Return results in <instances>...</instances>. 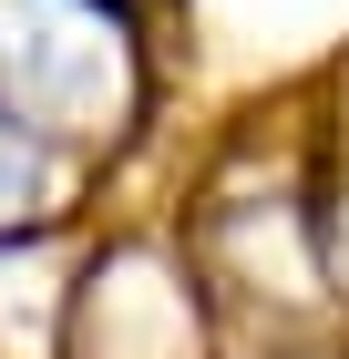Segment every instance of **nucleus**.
I'll return each mask as SVG.
<instances>
[{"label": "nucleus", "instance_id": "obj_1", "mask_svg": "<svg viewBox=\"0 0 349 359\" xmlns=\"http://www.w3.org/2000/svg\"><path fill=\"white\" fill-rule=\"evenodd\" d=\"M124 103V31L103 0H0V113L11 123H103Z\"/></svg>", "mask_w": 349, "mask_h": 359}, {"label": "nucleus", "instance_id": "obj_2", "mask_svg": "<svg viewBox=\"0 0 349 359\" xmlns=\"http://www.w3.org/2000/svg\"><path fill=\"white\" fill-rule=\"evenodd\" d=\"M31 195H52V154H41V144L0 113V216H21Z\"/></svg>", "mask_w": 349, "mask_h": 359}]
</instances>
